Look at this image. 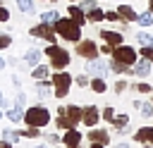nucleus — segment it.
Instances as JSON below:
<instances>
[{"instance_id": "f257e3e1", "label": "nucleus", "mask_w": 153, "mask_h": 148, "mask_svg": "<svg viewBox=\"0 0 153 148\" xmlns=\"http://www.w3.org/2000/svg\"><path fill=\"white\" fill-rule=\"evenodd\" d=\"M60 112V117H57V127L60 129H74L79 122H81V107H76V105H69V107H60L57 110Z\"/></svg>"}, {"instance_id": "f03ea898", "label": "nucleus", "mask_w": 153, "mask_h": 148, "mask_svg": "<svg viewBox=\"0 0 153 148\" xmlns=\"http://www.w3.org/2000/svg\"><path fill=\"white\" fill-rule=\"evenodd\" d=\"M55 31L65 38V41H79V36H81V26L74 21V19H57L55 21Z\"/></svg>"}, {"instance_id": "7ed1b4c3", "label": "nucleus", "mask_w": 153, "mask_h": 148, "mask_svg": "<svg viewBox=\"0 0 153 148\" xmlns=\"http://www.w3.org/2000/svg\"><path fill=\"white\" fill-rule=\"evenodd\" d=\"M45 55H48V60H50V64L55 67V69H65L67 64H69V53L65 50V48H60V45H48V50H45Z\"/></svg>"}, {"instance_id": "20e7f679", "label": "nucleus", "mask_w": 153, "mask_h": 148, "mask_svg": "<svg viewBox=\"0 0 153 148\" xmlns=\"http://www.w3.org/2000/svg\"><path fill=\"white\" fill-rule=\"evenodd\" d=\"M24 119H26L29 127H45V124L50 122V112H48L45 107L36 105V107H29V110H26Z\"/></svg>"}, {"instance_id": "39448f33", "label": "nucleus", "mask_w": 153, "mask_h": 148, "mask_svg": "<svg viewBox=\"0 0 153 148\" xmlns=\"http://www.w3.org/2000/svg\"><path fill=\"white\" fill-rule=\"evenodd\" d=\"M112 60H117V62H122V64H134L136 62V53H134V48L131 45H115L112 48Z\"/></svg>"}, {"instance_id": "423d86ee", "label": "nucleus", "mask_w": 153, "mask_h": 148, "mask_svg": "<svg viewBox=\"0 0 153 148\" xmlns=\"http://www.w3.org/2000/svg\"><path fill=\"white\" fill-rule=\"evenodd\" d=\"M53 86H55V95L57 98H65L67 93H69V86H72V76L67 74V72H57L55 76H53Z\"/></svg>"}, {"instance_id": "0eeeda50", "label": "nucleus", "mask_w": 153, "mask_h": 148, "mask_svg": "<svg viewBox=\"0 0 153 148\" xmlns=\"http://www.w3.org/2000/svg\"><path fill=\"white\" fill-rule=\"evenodd\" d=\"M31 36H36V38H45V41L55 43V31H53V26L45 24V21H41L38 26H33V29H31Z\"/></svg>"}, {"instance_id": "6e6552de", "label": "nucleus", "mask_w": 153, "mask_h": 148, "mask_svg": "<svg viewBox=\"0 0 153 148\" xmlns=\"http://www.w3.org/2000/svg\"><path fill=\"white\" fill-rule=\"evenodd\" d=\"M76 55L93 60V57L98 55V45H96L93 41H79V43H76Z\"/></svg>"}, {"instance_id": "1a4fd4ad", "label": "nucleus", "mask_w": 153, "mask_h": 148, "mask_svg": "<svg viewBox=\"0 0 153 148\" xmlns=\"http://www.w3.org/2000/svg\"><path fill=\"white\" fill-rule=\"evenodd\" d=\"M100 119V110L96 107V105H88V107H84V112H81V122L86 124V127H96V122Z\"/></svg>"}, {"instance_id": "9d476101", "label": "nucleus", "mask_w": 153, "mask_h": 148, "mask_svg": "<svg viewBox=\"0 0 153 148\" xmlns=\"http://www.w3.org/2000/svg\"><path fill=\"white\" fill-rule=\"evenodd\" d=\"M86 72L88 74H93V76H105V72H108V64L103 62V60H91L88 64H86Z\"/></svg>"}, {"instance_id": "9b49d317", "label": "nucleus", "mask_w": 153, "mask_h": 148, "mask_svg": "<svg viewBox=\"0 0 153 148\" xmlns=\"http://www.w3.org/2000/svg\"><path fill=\"white\" fill-rule=\"evenodd\" d=\"M148 72H151V62L146 57L143 60H136L131 64V69H129V74H136V76H148Z\"/></svg>"}, {"instance_id": "f8f14e48", "label": "nucleus", "mask_w": 153, "mask_h": 148, "mask_svg": "<svg viewBox=\"0 0 153 148\" xmlns=\"http://www.w3.org/2000/svg\"><path fill=\"white\" fill-rule=\"evenodd\" d=\"M100 36H103V41L108 43V45H122L124 43V36L122 33H117V31H100Z\"/></svg>"}, {"instance_id": "ddd939ff", "label": "nucleus", "mask_w": 153, "mask_h": 148, "mask_svg": "<svg viewBox=\"0 0 153 148\" xmlns=\"http://www.w3.org/2000/svg\"><path fill=\"white\" fill-rule=\"evenodd\" d=\"M88 138H91V143H103V146H108V141H110L108 131H100V129L88 131Z\"/></svg>"}, {"instance_id": "4468645a", "label": "nucleus", "mask_w": 153, "mask_h": 148, "mask_svg": "<svg viewBox=\"0 0 153 148\" xmlns=\"http://www.w3.org/2000/svg\"><path fill=\"white\" fill-rule=\"evenodd\" d=\"M65 146L67 148H74V146H79V141H81V134L79 131H74V129H67V134H65Z\"/></svg>"}, {"instance_id": "2eb2a0df", "label": "nucleus", "mask_w": 153, "mask_h": 148, "mask_svg": "<svg viewBox=\"0 0 153 148\" xmlns=\"http://www.w3.org/2000/svg\"><path fill=\"white\" fill-rule=\"evenodd\" d=\"M117 12H120V17L127 19V21H136V17H139V14L134 12V7H129V5H120Z\"/></svg>"}, {"instance_id": "dca6fc26", "label": "nucleus", "mask_w": 153, "mask_h": 148, "mask_svg": "<svg viewBox=\"0 0 153 148\" xmlns=\"http://www.w3.org/2000/svg\"><path fill=\"white\" fill-rule=\"evenodd\" d=\"M112 124H115L117 134H127V124H129V117H127V115H115Z\"/></svg>"}, {"instance_id": "f3484780", "label": "nucleus", "mask_w": 153, "mask_h": 148, "mask_svg": "<svg viewBox=\"0 0 153 148\" xmlns=\"http://www.w3.org/2000/svg\"><path fill=\"white\" fill-rule=\"evenodd\" d=\"M134 141H139V143H143V141H153V127H143V129H139V131L134 134Z\"/></svg>"}, {"instance_id": "a211bd4d", "label": "nucleus", "mask_w": 153, "mask_h": 148, "mask_svg": "<svg viewBox=\"0 0 153 148\" xmlns=\"http://www.w3.org/2000/svg\"><path fill=\"white\" fill-rule=\"evenodd\" d=\"M69 17H72V19H74L79 26L86 21V12H84L81 7H76V5H72V7H69Z\"/></svg>"}, {"instance_id": "6ab92c4d", "label": "nucleus", "mask_w": 153, "mask_h": 148, "mask_svg": "<svg viewBox=\"0 0 153 148\" xmlns=\"http://www.w3.org/2000/svg\"><path fill=\"white\" fill-rule=\"evenodd\" d=\"M24 60H26L29 64H38V62H41V50H36V48H31V50H26V55H24Z\"/></svg>"}, {"instance_id": "aec40b11", "label": "nucleus", "mask_w": 153, "mask_h": 148, "mask_svg": "<svg viewBox=\"0 0 153 148\" xmlns=\"http://www.w3.org/2000/svg\"><path fill=\"white\" fill-rule=\"evenodd\" d=\"M110 69L117 72V74H129L131 67H129V64H122V62H117V60H112V62H110Z\"/></svg>"}, {"instance_id": "412c9836", "label": "nucleus", "mask_w": 153, "mask_h": 148, "mask_svg": "<svg viewBox=\"0 0 153 148\" xmlns=\"http://www.w3.org/2000/svg\"><path fill=\"white\" fill-rule=\"evenodd\" d=\"M91 88H93L96 93H105V88H108V84L103 81V76H96V79L91 81Z\"/></svg>"}, {"instance_id": "4be33fe9", "label": "nucleus", "mask_w": 153, "mask_h": 148, "mask_svg": "<svg viewBox=\"0 0 153 148\" xmlns=\"http://www.w3.org/2000/svg\"><path fill=\"white\" fill-rule=\"evenodd\" d=\"M86 19H91V21H100V19H105V12H103V10H98V7H93V10H88Z\"/></svg>"}, {"instance_id": "5701e85b", "label": "nucleus", "mask_w": 153, "mask_h": 148, "mask_svg": "<svg viewBox=\"0 0 153 148\" xmlns=\"http://www.w3.org/2000/svg\"><path fill=\"white\" fill-rule=\"evenodd\" d=\"M57 19H60V14H57L55 10H50V12H43V14H41V21H45V24H55Z\"/></svg>"}, {"instance_id": "b1692460", "label": "nucleus", "mask_w": 153, "mask_h": 148, "mask_svg": "<svg viewBox=\"0 0 153 148\" xmlns=\"http://www.w3.org/2000/svg\"><path fill=\"white\" fill-rule=\"evenodd\" d=\"M136 41H139L141 45H153V36H151L148 31H139V33H136Z\"/></svg>"}, {"instance_id": "393cba45", "label": "nucleus", "mask_w": 153, "mask_h": 148, "mask_svg": "<svg viewBox=\"0 0 153 148\" xmlns=\"http://www.w3.org/2000/svg\"><path fill=\"white\" fill-rule=\"evenodd\" d=\"M136 21H139L141 26H151V24H153V12H143V14H139Z\"/></svg>"}, {"instance_id": "a878e982", "label": "nucleus", "mask_w": 153, "mask_h": 148, "mask_svg": "<svg viewBox=\"0 0 153 148\" xmlns=\"http://www.w3.org/2000/svg\"><path fill=\"white\" fill-rule=\"evenodd\" d=\"M141 117H146V119H151L153 117V103H141Z\"/></svg>"}, {"instance_id": "bb28decb", "label": "nucleus", "mask_w": 153, "mask_h": 148, "mask_svg": "<svg viewBox=\"0 0 153 148\" xmlns=\"http://www.w3.org/2000/svg\"><path fill=\"white\" fill-rule=\"evenodd\" d=\"M48 76V67H43V64H36V69H33V79H45Z\"/></svg>"}, {"instance_id": "cd10ccee", "label": "nucleus", "mask_w": 153, "mask_h": 148, "mask_svg": "<svg viewBox=\"0 0 153 148\" xmlns=\"http://www.w3.org/2000/svg\"><path fill=\"white\" fill-rule=\"evenodd\" d=\"M7 117H10V122H19V119H24V110L14 107V110H10V112H7Z\"/></svg>"}, {"instance_id": "c85d7f7f", "label": "nucleus", "mask_w": 153, "mask_h": 148, "mask_svg": "<svg viewBox=\"0 0 153 148\" xmlns=\"http://www.w3.org/2000/svg\"><path fill=\"white\" fill-rule=\"evenodd\" d=\"M19 136H22L19 131H10V129H5V131H2V138H5V141H10V143H14Z\"/></svg>"}, {"instance_id": "c756f323", "label": "nucleus", "mask_w": 153, "mask_h": 148, "mask_svg": "<svg viewBox=\"0 0 153 148\" xmlns=\"http://www.w3.org/2000/svg\"><path fill=\"white\" fill-rule=\"evenodd\" d=\"M22 12H33V0H17Z\"/></svg>"}, {"instance_id": "7c9ffc66", "label": "nucleus", "mask_w": 153, "mask_h": 148, "mask_svg": "<svg viewBox=\"0 0 153 148\" xmlns=\"http://www.w3.org/2000/svg\"><path fill=\"white\" fill-rule=\"evenodd\" d=\"M141 55L153 64V45H141Z\"/></svg>"}, {"instance_id": "2f4dec72", "label": "nucleus", "mask_w": 153, "mask_h": 148, "mask_svg": "<svg viewBox=\"0 0 153 148\" xmlns=\"http://www.w3.org/2000/svg\"><path fill=\"white\" fill-rule=\"evenodd\" d=\"M22 136H29V138H33V136H38V127H29L26 131H19Z\"/></svg>"}, {"instance_id": "473e14b6", "label": "nucleus", "mask_w": 153, "mask_h": 148, "mask_svg": "<svg viewBox=\"0 0 153 148\" xmlns=\"http://www.w3.org/2000/svg\"><path fill=\"white\" fill-rule=\"evenodd\" d=\"M105 19H108V21H117V19H122V17H120V12L115 10V12H105Z\"/></svg>"}, {"instance_id": "72a5a7b5", "label": "nucleus", "mask_w": 153, "mask_h": 148, "mask_svg": "<svg viewBox=\"0 0 153 148\" xmlns=\"http://www.w3.org/2000/svg\"><path fill=\"white\" fill-rule=\"evenodd\" d=\"M103 117H105L108 122H112V119H115V110H112V107H105V110H103Z\"/></svg>"}, {"instance_id": "f704fd0d", "label": "nucleus", "mask_w": 153, "mask_h": 148, "mask_svg": "<svg viewBox=\"0 0 153 148\" xmlns=\"http://www.w3.org/2000/svg\"><path fill=\"white\" fill-rule=\"evenodd\" d=\"M136 91H141V93H151L153 88H151L148 84H139V86H136Z\"/></svg>"}, {"instance_id": "c9c22d12", "label": "nucleus", "mask_w": 153, "mask_h": 148, "mask_svg": "<svg viewBox=\"0 0 153 148\" xmlns=\"http://www.w3.org/2000/svg\"><path fill=\"white\" fill-rule=\"evenodd\" d=\"M124 88H127V81H117V84H115V91H117V93H122Z\"/></svg>"}, {"instance_id": "e433bc0d", "label": "nucleus", "mask_w": 153, "mask_h": 148, "mask_svg": "<svg viewBox=\"0 0 153 148\" xmlns=\"http://www.w3.org/2000/svg\"><path fill=\"white\" fill-rule=\"evenodd\" d=\"M7 19H10V12L5 7H0V21H7Z\"/></svg>"}, {"instance_id": "4c0bfd02", "label": "nucleus", "mask_w": 153, "mask_h": 148, "mask_svg": "<svg viewBox=\"0 0 153 148\" xmlns=\"http://www.w3.org/2000/svg\"><path fill=\"white\" fill-rule=\"evenodd\" d=\"M10 45V36H0V48H7Z\"/></svg>"}, {"instance_id": "58836bf2", "label": "nucleus", "mask_w": 153, "mask_h": 148, "mask_svg": "<svg viewBox=\"0 0 153 148\" xmlns=\"http://www.w3.org/2000/svg\"><path fill=\"white\" fill-rule=\"evenodd\" d=\"M76 84H79V86H86L88 79H86V76H76Z\"/></svg>"}, {"instance_id": "ea45409f", "label": "nucleus", "mask_w": 153, "mask_h": 148, "mask_svg": "<svg viewBox=\"0 0 153 148\" xmlns=\"http://www.w3.org/2000/svg\"><path fill=\"white\" fill-rule=\"evenodd\" d=\"M0 148H12V143H10V141H5V138H2V141H0Z\"/></svg>"}, {"instance_id": "a19ab883", "label": "nucleus", "mask_w": 153, "mask_h": 148, "mask_svg": "<svg viewBox=\"0 0 153 148\" xmlns=\"http://www.w3.org/2000/svg\"><path fill=\"white\" fill-rule=\"evenodd\" d=\"M115 148H131V146H129V143H117Z\"/></svg>"}, {"instance_id": "79ce46f5", "label": "nucleus", "mask_w": 153, "mask_h": 148, "mask_svg": "<svg viewBox=\"0 0 153 148\" xmlns=\"http://www.w3.org/2000/svg\"><path fill=\"white\" fill-rule=\"evenodd\" d=\"M148 12H153V0H148Z\"/></svg>"}, {"instance_id": "37998d69", "label": "nucleus", "mask_w": 153, "mask_h": 148, "mask_svg": "<svg viewBox=\"0 0 153 148\" xmlns=\"http://www.w3.org/2000/svg\"><path fill=\"white\" fill-rule=\"evenodd\" d=\"M91 148H105V146H103V143H93Z\"/></svg>"}, {"instance_id": "c03bdc74", "label": "nucleus", "mask_w": 153, "mask_h": 148, "mask_svg": "<svg viewBox=\"0 0 153 148\" xmlns=\"http://www.w3.org/2000/svg\"><path fill=\"white\" fill-rule=\"evenodd\" d=\"M0 105H5V98H2V93H0Z\"/></svg>"}, {"instance_id": "a18cd8bd", "label": "nucleus", "mask_w": 153, "mask_h": 148, "mask_svg": "<svg viewBox=\"0 0 153 148\" xmlns=\"http://www.w3.org/2000/svg\"><path fill=\"white\" fill-rule=\"evenodd\" d=\"M2 67H5V60H2V57H0V69H2Z\"/></svg>"}, {"instance_id": "49530a36", "label": "nucleus", "mask_w": 153, "mask_h": 148, "mask_svg": "<svg viewBox=\"0 0 153 148\" xmlns=\"http://www.w3.org/2000/svg\"><path fill=\"white\" fill-rule=\"evenodd\" d=\"M36 148H48V146H36Z\"/></svg>"}, {"instance_id": "de8ad7c7", "label": "nucleus", "mask_w": 153, "mask_h": 148, "mask_svg": "<svg viewBox=\"0 0 153 148\" xmlns=\"http://www.w3.org/2000/svg\"><path fill=\"white\" fill-rule=\"evenodd\" d=\"M0 119H2V112H0Z\"/></svg>"}, {"instance_id": "09e8293b", "label": "nucleus", "mask_w": 153, "mask_h": 148, "mask_svg": "<svg viewBox=\"0 0 153 148\" xmlns=\"http://www.w3.org/2000/svg\"><path fill=\"white\" fill-rule=\"evenodd\" d=\"M143 148H151V146H143Z\"/></svg>"}, {"instance_id": "8fccbe9b", "label": "nucleus", "mask_w": 153, "mask_h": 148, "mask_svg": "<svg viewBox=\"0 0 153 148\" xmlns=\"http://www.w3.org/2000/svg\"><path fill=\"white\" fill-rule=\"evenodd\" d=\"M74 148H79V146H74Z\"/></svg>"}]
</instances>
